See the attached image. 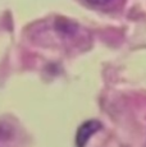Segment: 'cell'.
I'll use <instances>...</instances> for the list:
<instances>
[{"instance_id": "1", "label": "cell", "mask_w": 146, "mask_h": 147, "mask_svg": "<svg viewBox=\"0 0 146 147\" xmlns=\"http://www.w3.org/2000/svg\"><path fill=\"white\" fill-rule=\"evenodd\" d=\"M101 129V123L96 119H90L81 124L76 133V147H85L96 132Z\"/></svg>"}, {"instance_id": "2", "label": "cell", "mask_w": 146, "mask_h": 147, "mask_svg": "<svg viewBox=\"0 0 146 147\" xmlns=\"http://www.w3.org/2000/svg\"><path fill=\"white\" fill-rule=\"evenodd\" d=\"M90 4H94V5H105L108 3H110L112 0H86Z\"/></svg>"}]
</instances>
